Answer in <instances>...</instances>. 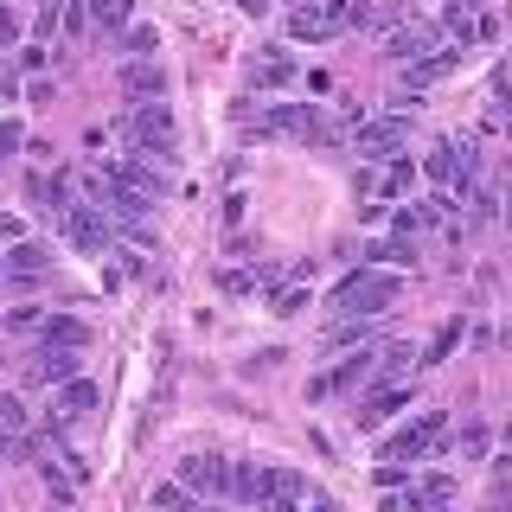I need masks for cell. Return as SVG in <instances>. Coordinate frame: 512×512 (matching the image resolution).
Masks as SVG:
<instances>
[{
	"mask_svg": "<svg viewBox=\"0 0 512 512\" xmlns=\"http://www.w3.org/2000/svg\"><path fill=\"white\" fill-rule=\"evenodd\" d=\"M301 500H308V480H301L295 468H276V474H269V500H263V512H301Z\"/></svg>",
	"mask_w": 512,
	"mask_h": 512,
	"instance_id": "20",
	"label": "cell"
},
{
	"mask_svg": "<svg viewBox=\"0 0 512 512\" xmlns=\"http://www.w3.org/2000/svg\"><path fill=\"white\" fill-rule=\"evenodd\" d=\"M346 26H352L346 0H308V7L288 13V39H301V45H320V39H333V32H346Z\"/></svg>",
	"mask_w": 512,
	"mask_h": 512,
	"instance_id": "5",
	"label": "cell"
},
{
	"mask_svg": "<svg viewBox=\"0 0 512 512\" xmlns=\"http://www.w3.org/2000/svg\"><path fill=\"white\" fill-rule=\"evenodd\" d=\"M20 429H26V404H20V397H0V436H20Z\"/></svg>",
	"mask_w": 512,
	"mask_h": 512,
	"instance_id": "36",
	"label": "cell"
},
{
	"mask_svg": "<svg viewBox=\"0 0 512 512\" xmlns=\"http://www.w3.org/2000/svg\"><path fill=\"white\" fill-rule=\"evenodd\" d=\"M122 90L141 96V103H160V96H167V71H160V58H128L122 64Z\"/></svg>",
	"mask_w": 512,
	"mask_h": 512,
	"instance_id": "12",
	"label": "cell"
},
{
	"mask_svg": "<svg viewBox=\"0 0 512 512\" xmlns=\"http://www.w3.org/2000/svg\"><path fill=\"white\" fill-rule=\"evenodd\" d=\"M429 52H442V26H429V20H404L391 39H384V58L391 64H416Z\"/></svg>",
	"mask_w": 512,
	"mask_h": 512,
	"instance_id": "10",
	"label": "cell"
},
{
	"mask_svg": "<svg viewBox=\"0 0 512 512\" xmlns=\"http://www.w3.org/2000/svg\"><path fill=\"white\" fill-rule=\"evenodd\" d=\"M372 378H378V352L359 346V352L340 365V372H333V391H359V384H372Z\"/></svg>",
	"mask_w": 512,
	"mask_h": 512,
	"instance_id": "25",
	"label": "cell"
},
{
	"mask_svg": "<svg viewBox=\"0 0 512 512\" xmlns=\"http://www.w3.org/2000/svg\"><path fill=\"white\" fill-rule=\"evenodd\" d=\"M13 90H20V84H13V71H7V64H0V96H13Z\"/></svg>",
	"mask_w": 512,
	"mask_h": 512,
	"instance_id": "45",
	"label": "cell"
},
{
	"mask_svg": "<svg viewBox=\"0 0 512 512\" xmlns=\"http://www.w3.org/2000/svg\"><path fill=\"white\" fill-rule=\"evenodd\" d=\"M148 506H154V512H205V506H199V493H186L180 480H160V487L148 493Z\"/></svg>",
	"mask_w": 512,
	"mask_h": 512,
	"instance_id": "26",
	"label": "cell"
},
{
	"mask_svg": "<svg viewBox=\"0 0 512 512\" xmlns=\"http://www.w3.org/2000/svg\"><path fill=\"white\" fill-rule=\"evenodd\" d=\"M404 372H410V346H384V352H378V378L397 384Z\"/></svg>",
	"mask_w": 512,
	"mask_h": 512,
	"instance_id": "34",
	"label": "cell"
},
{
	"mask_svg": "<svg viewBox=\"0 0 512 512\" xmlns=\"http://www.w3.org/2000/svg\"><path fill=\"white\" fill-rule=\"evenodd\" d=\"M77 378V352L71 346H39V359L26 365V384H71Z\"/></svg>",
	"mask_w": 512,
	"mask_h": 512,
	"instance_id": "13",
	"label": "cell"
},
{
	"mask_svg": "<svg viewBox=\"0 0 512 512\" xmlns=\"http://www.w3.org/2000/svg\"><path fill=\"white\" fill-rule=\"evenodd\" d=\"M397 295H404V282L391 276V269H352V276L333 288V308L340 314H384V308H397Z\"/></svg>",
	"mask_w": 512,
	"mask_h": 512,
	"instance_id": "1",
	"label": "cell"
},
{
	"mask_svg": "<svg viewBox=\"0 0 512 512\" xmlns=\"http://www.w3.org/2000/svg\"><path fill=\"white\" fill-rule=\"evenodd\" d=\"M308 512H340V500H327V493H314V500H308Z\"/></svg>",
	"mask_w": 512,
	"mask_h": 512,
	"instance_id": "44",
	"label": "cell"
},
{
	"mask_svg": "<svg viewBox=\"0 0 512 512\" xmlns=\"http://www.w3.org/2000/svg\"><path fill=\"white\" fill-rule=\"evenodd\" d=\"M58 237L84 256H103L109 250V218L96 212V205H71V212H58Z\"/></svg>",
	"mask_w": 512,
	"mask_h": 512,
	"instance_id": "9",
	"label": "cell"
},
{
	"mask_svg": "<svg viewBox=\"0 0 512 512\" xmlns=\"http://www.w3.org/2000/svg\"><path fill=\"white\" fill-rule=\"evenodd\" d=\"M474 173H480V160H474L468 141H436L423 160V180H436L448 192H474Z\"/></svg>",
	"mask_w": 512,
	"mask_h": 512,
	"instance_id": "4",
	"label": "cell"
},
{
	"mask_svg": "<svg viewBox=\"0 0 512 512\" xmlns=\"http://www.w3.org/2000/svg\"><path fill=\"white\" fill-rule=\"evenodd\" d=\"M301 308H308V288H301V282H282L276 295H269V314H282V320L301 314Z\"/></svg>",
	"mask_w": 512,
	"mask_h": 512,
	"instance_id": "32",
	"label": "cell"
},
{
	"mask_svg": "<svg viewBox=\"0 0 512 512\" xmlns=\"http://www.w3.org/2000/svg\"><path fill=\"white\" fill-rule=\"evenodd\" d=\"M442 39L455 45V52H468V45L493 39V20H480V13H468V0H455V7H448V26H442Z\"/></svg>",
	"mask_w": 512,
	"mask_h": 512,
	"instance_id": "14",
	"label": "cell"
},
{
	"mask_svg": "<svg viewBox=\"0 0 512 512\" xmlns=\"http://www.w3.org/2000/svg\"><path fill=\"white\" fill-rule=\"evenodd\" d=\"M493 96H500V109L512 116V71H500V77H493Z\"/></svg>",
	"mask_w": 512,
	"mask_h": 512,
	"instance_id": "43",
	"label": "cell"
},
{
	"mask_svg": "<svg viewBox=\"0 0 512 512\" xmlns=\"http://www.w3.org/2000/svg\"><path fill=\"white\" fill-rule=\"evenodd\" d=\"M404 141H410V116H404V109H391V116H365L359 128H352V148H359L365 160L397 154Z\"/></svg>",
	"mask_w": 512,
	"mask_h": 512,
	"instance_id": "8",
	"label": "cell"
},
{
	"mask_svg": "<svg viewBox=\"0 0 512 512\" xmlns=\"http://www.w3.org/2000/svg\"><path fill=\"white\" fill-rule=\"evenodd\" d=\"M84 13H90L103 32H122L128 20H135V7H128V0H84Z\"/></svg>",
	"mask_w": 512,
	"mask_h": 512,
	"instance_id": "28",
	"label": "cell"
},
{
	"mask_svg": "<svg viewBox=\"0 0 512 512\" xmlns=\"http://www.w3.org/2000/svg\"><path fill=\"white\" fill-rule=\"evenodd\" d=\"M0 45H20V13L0 7Z\"/></svg>",
	"mask_w": 512,
	"mask_h": 512,
	"instance_id": "40",
	"label": "cell"
},
{
	"mask_svg": "<svg viewBox=\"0 0 512 512\" xmlns=\"http://www.w3.org/2000/svg\"><path fill=\"white\" fill-rule=\"evenodd\" d=\"M500 212H506V218H512V186H506V192H500Z\"/></svg>",
	"mask_w": 512,
	"mask_h": 512,
	"instance_id": "47",
	"label": "cell"
},
{
	"mask_svg": "<svg viewBox=\"0 0 512 512\" xmlns=\"http://www.w3.org/2000/svg\"><path fill=\"white\" fill-rule=\"evenodd\" d=\"M410 493H416V512H442V506H455V474H423V480H410Z\"/></svg>",
	"mask_w": 512,
	"mask_h": 512,
	"instance_id": "22",
	"label": "cell"
},
{
	"mask_svg": "<svg viewBox=\"0 0 512 512\" xmlns=\"http://www.w3.org/2000/svg\"><path fill=\"white\" fill-rule=\"evenodd\" d=\"M269 474H276V468H256V461H231V500L263 506V500H269Z\"/></svg>",
	"mask_w": 512,
	"mask_h": 512,
	"instance_id": "19",
	"label": "cell"
},
{
	"mask_svg": "<svg viewBox=\"0 0 512 512\" xmlns=\"http://www.w3.org/2000/svg\"><path fill=\"white\" fill-rule=\"evenodd\" d=\"M352 26H359V32H384V39H391V32L404 26V7H352Z\"/></svg>",
	"mask_w": 512,
	"mask_h": 512,
	"instance_id": "27",
	"label": "cell"
},
{
	"mask_svg": "<svg viewBox=\"0 0 512 512\" xmlns=\"http://www.w3.org/2000/svg\"><path fill=\"white\" fill-rule=\"evenodd\" d=\"M442 512H448V506H442Z\"/></svg>",
	"mask_w": 512,
	"mask_h": 512,
	"instance_id": "50",
	"label": "cell"
},
{
	"mask_svg": "<svg viewBox=\"0 0 512 512\" xmlns=\"http://www.w3.org/2000/svg\"><path fill=\"white\" fill-rule=\"evenodd\" d=\"M404 404H410V397L397 391V384H378V391H365V397H359V410H352V423H359V429H378L384 416H397Z\"/></svg>",
	"mask_w": 512,
	"mask_h": 512,
	"instance_id": "17",
	"label": "cell"
},
{
	"mask_svg": "<svg viewBox=\"0 0 512 512\" xmlns=\"http://www.w3.org/2000/svg\"><path fill=\"white\" fill-rule=\"evenodd\" d=\"M173 480H180L186 493H205V500H218V493H231V461L212 455V448H192Z\"/></svg>",
	"mask_w": 512,
	"mask_h": 512,
	"instance_id": "7",
	"label": "cell"
},
{
	"mask_svg": "<svg viewBox=\"0 0 512 512\" xmlns=\"http://www.w3.org/2000/svg\"><path fill=\"white\" fill-rule=\"evenodd\" d=\"M487 512H500V506H487Z\"/></svg>",
	"mask_w": 512,
	"mask_h": 512,
	"instance_id": "49",
	"label": "cell"
},
{
	"mask_svg": "<svg viewBox=\"0 0 512 512\" xmlns=\"http://www.w3.org/2000/svg\"><path fill=\"white\" fill-rule=\"evenodd\" d=\"M461 333H468V327H461V320H442V327H436V340H429V352H423V365H442L448 352L461 346Z\"/></svg>",
	"mask_w": 512,
	"mask_h": 512,
	"instance_id": "31",
	"label": "cell"
},
{
	"mask_svg": "<svg viewBox=\"0 0 512 512\" xmlns=\"http://www.w3.org/2000/svg\"><path fill=\"white\" fill-rule=\"evenodd\" d=\"M39 442L45 436H26V429H20V436H0V455H7V461H32V455H39Z\"/></svg>",
	"mask_w": 512,
	"mask_h": 512,
	"instance_id": "35",
	"label": "cell"
},
{
	"mask_svg": "<svg viewBox=\"0 0 512 512\" xmlns=\"http://www.w3.org/2000/svg\"><path fill=\"white\" fill-rule=\"evenodd\" d=\"M410 186H416V167H410V160H391V167H384V180H378L384 199H397V192H410Z\"/></svg>",
	"mask_w": 512,
	"mask_h": 512,
	"instance_id": "33",
	"label": "cell"
},
{
	"mask_svg": "<svg viewBox=\"0 0 512 512\" xmlns=\"http://www.w3.org/2000/svg\"><path fill=\"white\" fill-rule=\"evenodd\" d=\"M461 455H468V461H480V455H487V429H480V423H468V429H461Z\"/></svg>",
	"mask_w": 512,
	"mask_h": 512,
	"instance_id": "37",
	"label": "cell"
},
{
	"mask_svg": "<svg viewBox=\"0 0 512 512\" xmlns=\"http://www.w3.org/2000/svg\"><path fill=\"white\" fill-rule=\"evenodd\" d=\"M282 84H295V52L288 45H263L250 58V90H282Z\"/></svg>",
	"mask_w": 512,
	"mask_h": 512,
	"instance_id": "11",
	"label": "cell"
},
{
	"mask_svg": "<svg viewBox=\"0 0 512 512\" xmlns=\"http://www.w3.org/2000/svg\"><path fill=\"white\" fill-rule=\"evenodd\" d=\"M442 429H448V416H442V410H423L416 423H404L397 436L378 442V461H423V455H436Z\"/></svg>",
	"mask_w": 512,
	"mask_h": 512,
	"instance_id": "3",
	"label": "cell"
},
{
	"mask_svg": "<svg viewBox=\"0 0 512 512\" xmlns=\"http://www.w3.org/2000/svg\"><path fill=\"white\" fill-rule=\"evenodd\" d=\"M96 397H103V391H96V384L77 372L71 384H58V404H52V410L64 416V423H77V416H90V410H96Z\"/></svg>",
	"mask_w": 512,
	"mask_h": 512,
	"instance_id": "21",
	"label": "cell"
},
{
	"mask_svg": "<svg viewBox=\"0 0 512 512\" xmlns=\"http://www.w3.org/2000/svg\"><path fill=\"white\" fill-rule=\"evenodd\" d=\"M0 244H7V250L26 244V224H20V218H0Z\"/></svg>",
	"mask_w": 512,
	"mask_h": 512,
	"instance_id": "41",
	"label": "cell"
},
{
	"mask_svg": "<svg viewBox=\"0 0 512 512\" xmlns=\"http://www.w3.org/2000/svg\"><path fill=\"white\" fill-rule=\"evenodd\" d=\"M0 263H7V282H39L45 269H52V250L26 237V244H13L7 256H0Z\"/></svg>",
	"mask_w": 512,
	"mask_h": 512,
	"instance_id": "18",
	"label": "cell"
},
{
	"mask_svg": "<svg viewBox=\"0 0 512 512\" xmlns=\"http://www.w3.org/2000/svg\"><path fill=\"white\" fill-rule=\"evenodd\" d=\"M327 346H372V327H365V314H340L327 327Z\"/></svg>",
	"mask_w": 512,
	"mask_h": 512,
	"instance_id": "29",
	"label": "cell"
},
{
	"mask_svg": "<svg viewBox=\"0 0 512 512\" xmlns=\"http://www.w3.org/2000/svg\"><path fill=\"white\" fill-rule=\"evenodd\" d=\"M84 20H90V13H84V7H77V0H64V13H58V26H64V32H71V39H77V32H84Z\"/></svg>",
	"mask_w": 512,
	"mask_h": 512,
	"instance_id": "39",
	"label": "cell"
},
{
	"mask_svg": "<svg viewBox=\"0 0 512 512\" xmlns=\"http://www.w3.org/2000/svg\"><path fill=\"white\" fill-rule=\"evenodd\" d=\"M365 263H372V269H404V263H416V237H410V231L384 237V244L365 250Z\"/></svg>",
	"mask_w": 512,
	"mask_h": 512,
	"instance_id": "24",
	"label": "cell"
},
{
	"mask_svg": "<svg viewBox=\"0 0 512 512\" xmlns=\"http://www.w3.org/2000/svg\"><path fill=\"white\" fill-rule=\"evenodd\" d=\"M250 141H327V122L308 103H269L263 116H244Z\"/></svg>",
	"mask_w": 512,
	"mask_h": 512,
	"instance_id": "2",
	"label": "cell"
},
{
	"mask_svg": "<svg viewBox=\"0 0 512 512\" xmlns=\"http://www.w3.org/2000/svg\"><path fill=\"white\" fill-rule=\"evenodd\" d=\"M26 199L32 205H39V212L45 218H58V212H71V180H58V173H52V180H45V173H26Z\"/></svg>",
	"mask_w": 512,
	"mask_h": 512,
	"instance_id": "16",
	"label": "cell"
},
{
	"mask_svg": "<svg viewBox=\"0 0 512 512\" xmlns=\"http://www.w3.org/2000/svg\"><path fill=\"white\" fill-rule=\"evenodd\" d=\"M455 64H461V52H455V45H442V52H429V58H416V64H397V71H404V90H429V84H442Z\"/></svg>",
	"mask_w": 512,
	"mask_h": 512,
	"instance_id": "15",
	"label": "cell"
},
{
	"mask_svg": "<svg viewBox=\"0 0 512 512\" xmlns=\"http://www.w3.org/2000/svg\"><path fill=\"white\" fill-rule=\"evenodd\" d=\"M237 7H244V13H269V0H237Z\"/></svg>",
	"mask_w": 512,
	"mask_h": 512,
	"instance_id": "46",
	"label": "cell"
},
{
	"mask_svg": "<svg viewBox=\"0 0 512 512\" xmlns=\"http://www.w3.org/2000/svg\"><path fill=\"white\" fill-rule=\"evenodd\" d=\"M45 346H71V352H84L90 346V327H84V320H77V314H45Z\"/></svg>",
	"mask_w": 512,
	"mask_h": 512,
	"instance_id": "23",
	"label": "cell"
},
{
	"mask_svg": "<svg viewBox=\"0 0 512 512\" xmlns=\"http://www.w3.org/2000/svg\"><path fill=\"white\" fill-rule=\"evenodd\" d=\"M20 141H26V135H20V122H0V160L20 148Z\"/></svg>",
	"mask_w": 512,
	"mask_h": 512,
	"instance_id": "42",
	"label": "cell"
},
{
	"mask_svg": "<svg viewBox=\"0 0 512 512\" xmlns=\"http://www.w3.org/2000/svg\"><path fill=\"white\" fill-rule=\"evenodd\" d=\"M506 135H512V116H506Z\"/></svg>",
	"mask_w": 512,
	"mask_h": 512,
	"instance_id": "48",
	"label": "cell"
},
{
	"mask_svg": "<svg viewBox=\"0 0 512 512\" xmlns=\"http://www.w3.org/2000/svg\"><path fill=\"white\" fill-rule=\"evenodd\" d=\"M128 141H135V154L173 160V116H167V103H141L135 116H128Z\"/></svg>",
	"mask_w": 512,
	"mask_h": 512,
	"instance_id": "6",
	"label": "cell"
},
{
	"mask_svg": "<svg viewBox=\"0 0 512 512\" xmlns=\"http://www.w3.org/2000/svg\"><path fill=\"white\" fill-rule=\"evenodd\" d=\"M7 327H13V333H32V327H45V308H13V314H7Z\"/></svg>",
	"mask_w": 512,
	"mask_h": 512,
	"instance_id": "38",
	"label": "cell"
},
{
	"mask_svg": "<svg viewBox=\"0 0 512 512\" xmlns=\"http://www.w3.org/2000/svg\"><path fill=\"white\" fill-rule=\"evenodd\" d=\"M154 52H160V32L141 26V20H128L122 26V58H154Z\"/></svg>",
	"mask_w": 512,
	"mask_h": 512,
	"instance_id": "30",
	"label": "cell"
}]
</instances>
